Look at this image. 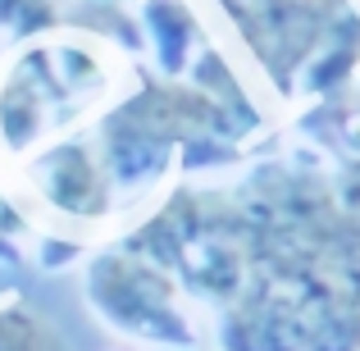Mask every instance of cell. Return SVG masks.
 <instances>
[{
    "label": "cell",
    "mask_w": 360,
    "mask_h": 351,
    "mask_svg": "<svg viewBox=\"0 0 360 351\" xmlns=\"http://www.w3.org/2000/svg\"><path fill=\"white\" fill-rule=\"evenodd\" d=\"M82 301L87 310L110 328L150 351H174V347H201L192 315L178 306V288L155 260L137 251H105L87 255L82 269Z\"/></svg>",
    "instance_id": "obj_1"
},
{
    "label": "cell",
    "mask_w": 360,
    "mask_h": 351,
    "mask_svg": "<svg viewBox=\"0 0 360 351\" xmlns=\"http://www.w3.org/2000/svg\"><path fill=\"white\" fill-rule=\"evenodd\" d=\"M32 183L41 201L69 219H91V215H105L110 205L105 165L87 141H51V146L32 151Z\"/></svg>",
    "instance_id": "obj_2"
},
{
    "label": "cell",
    "mask_w": 360,
    "mask_h": 351,
    "mask_svg": "<svg viewBox=\"0 0 360 351\" xmlns=\"http://www.w3.org/2000/svg\"><path fill=\"white\" fill-rule=\"evenodd\" d=\"M137 37H146L160 73L183 78L210 55V32L192 0H137Z\"/></svg>",
    "instance_id": "obj_3"
},
{
    "label": "cell",
    "mask_w": 360,
    "mask_h": 351,
    "mask_svg": "<svg viewBox=\"0 0 360 351\" xmlns=\"http://www.w3.org/2000/svg\"><path fill=\"white\" fill-rule=\"evenodd\" d=\"M0 351H69L60 328L18 297H0Z\"/></svg>",
    "instance_id": "obj_4"
},
{
    "label": "cell",
    "mask_w": 360,
    "mask_h": 351,
    "mask_svg": "<svg viewBox=\"0 0 360 351\" xmlns=\"http://www.w3.org/2000/svg\"><path fill=\"white\" fill-rule=\"evenodd\" d=\"M69 9L64 0H0V42L27 46L51 32H64Z\"/></svg>",
    "instance_id": "obj_5"
},
{
    "label": "cell",
    "mask_w": 360,
    "mask_h": 351,
    "mask_svg": "<svg viewBox=\"0 0 360 351\" xmlns=\"http://www.w3.org/2000/svg\"><path fill=\"white\" fill-rule=\"evenodd\" d=\"M32 260L41 264V269L78 264V260H82V242H78V237H51V242L41 237V246H32Z\"/></svg>",
    "instance_id": "obj_6"
},
{
    "label": "cell",
    "mask_w": 360,
    "mask_h": 351,
    "mask_svg": "<svg viewBox=\"0 0 360 351\" xmlns=\"http://www.w3.org/2000/svg\"><path fill=\"white\" fill-rule=\"evenodd\" d=\"M27 229V219L23 215H14V201L5 196V187H0V260L5 264H18L23 255L14 251V233H23Z\"/></svg>",
    "instance_id": "obj_7"
},
{
    "label": "cell",
    "mask_w": 360,
    "mask_h": 351,
    "mask_svg": "<svg viewBox=\"0 0 360 351\" xmlns=\"http://www.w3.org/2000/svg\"><path fill=\"white\" fill-rule=\"evenodd\" d=\"M91 5H101V9H115V5H128V0H91Z\"/></svg>",
    "instance_id": "obj_8"
},
{
    "label": "cell",
    "mask_w": 360,
    "mask_h": 351,
    "mask_svg": "<svg viewBox=\"0 0 360 351\" xmlns=\"http://www.w3.org/2000/svg\"><path fill=\"white\" fill-rule=\"evenodd\" d=\"M174 351H205V347H174Z\"/></svg>",
    "instance_id": "obj_9"
}]
</instances>
